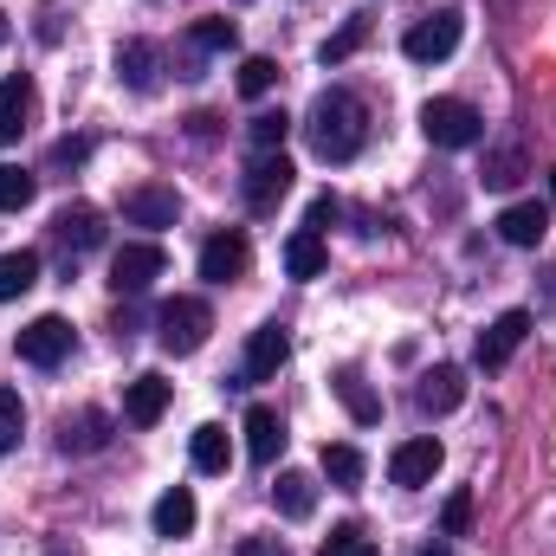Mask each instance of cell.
<instances>
[{
  "instance_id": "6da1fadb",
  "label": "cell",
  "mask_w": 556,
  "mask_h": 556,
  "mask_svg": "<svg viewBox=\"0 0 556 556\" xmlns=\"http://www.w3.org/2000/svg\"><path fill=\"white\" fill-rule=\"evenodd\" d=\"M304 137H311V149H317L324 162H350V155L369 142V111H363V98H356V91H324V98L311 104V117H304Z\"/></svg>"
},
{
  "instance_id": "7a4b0ae2",
  "label": "cell",
  "mask_w": 556,
  "mask_h": 556,
  "mask_svg": "<svg viewBox=\"0 0 556 556\" xmlns=\"http://www.w3.org/2000/svg\"><path fill=\"white\" fill-rule=\"evenodd\" d=\"M420 130H427L433 149H472V142H485V117L466 98H427L420 104Z\"/></svg>"
},
{
  "instance_id": "3957f363",
  "label": "cell",
  "mask_w": 556,
  "mask_h": 556,
  "mask_svg": "<svg viewBox=\"0 0 556 556\" xmlns=\"http://www.w3.org/2000/svg\"><path fill=\"white\" fill-rule=\"evenodd\" d=\"M207 330H214V311H207L201 298H168L162 317H155V343H162L168 356H194V350L207 343Z\"/></svg>"
},
{
  "instance_id": "277c9868",
  "label": "cell",
  "mask_w": 556,
  "mask_h": 556,
  "mask_svg": "<svg viewBox=\"0 0 556 556\" xmlns=\"http://www.w3.org/2000/svg\"><path fill=\"white\" fill-rule=\"evenodd\" d=\"M291 181H298L291 155H285V149H260V155L247 162V181H240V194H247V207H253V214H278V201L291 194Z\"/></svg>"
},
{
  "instance_id": "5b68a950",
  "label": "cell",
  "mask_w": 556,
  "mask_h": 556,
  "mask_svg": "<svg viewBox=\"0 0 556 556\" xmlns=\"http://www.w3.org/2000/svg\"><path fill=\"white\" fill-rule=\"evenodd\" d=\"M459 33H466L459 7H440V13H427V20H415V26H408L402 52H408L415 65H440V59H453V52H459Z\"/></svg>"
},
{
  "instance_id": "8992f818",
  "label": "cell",
  "mask_w": 556,
  "mask_h": 556,
  "mask_svg": "<svg viewBox=\"0 0 556 556\" xmlns=\"http://www.w3.org/2000/svg\"><path fill=\"white\" fill-rule=\"evenodd\" d=\"M13 343H20V363H33V369H59V363L72 356V324H65L59 311H46V317H33Z\"/></svg>"
},
{
  "instance_id": "52a82bcc",
  "label": "cell",
  "mask_w": 556,
  "mask_h": 556,
  "mask_svg": "<svg viewBox=\"0 0 556 556\" xmlns=\"http://www.w3.org/2000/svg\"><path fill=\"white\" fill-rule=\"evenodd\" d=\"M247 273H253V240H247L240 227H220V233L201 247V278H207V285H240Z\"/></svg>"
},
{
  "instance_id": "ba28073f",
  "label": "cell",
  "mask_w": 556,
  "mask_h": 556,
  "mask_svg": "<svg viewBox=\"0 0 556 556\" xmlns=\"http://www.w3.org/2000/svg\"><path fill=\"white\" fill-rule=\"evenodd\" d=\"M162 273H168V253H162L155 240H130V247H117V260H111V291L137 298V291H149Z\"/></svg>"
},
{
  "instance_id": "9c48e42d",
  "label": "cell",
  "mask_w": 556,
  "mask_h": 556,
  "mask_svg": "<svg viewBox=\"0 0 556 556\" xmlns=\"http://www.w3.org/2000/svg\"><path fill=\"white\" fill-rule=\"evenodd\" d=\"M440 459H446V446H440L433 433H415V440H402V446L389 453V479H395L402 492H420V485H433Z\"/></svg>"
},
{
  "instance_id": "30bf717a",
  "label": "cell",
  "mask_w": 556,
  "mask_h": 556,
  "mask_svg": "<svg viewBox=\"0 0 556 556\" xmlns=\"http://www.w3.org/2000/svg\"><path fill=\"white\" fill-rule=\"evenodd\" d=\"M531 337V311H498L485 330H479V369H505Z\"/></svg>"
},
{
  "instance_id": "8fae6325",
  "label": "cell",
  "mask_w": 556,
  "mask_h": 556,
  "mask_svg": "<svg viewBox=\"0 0 556 556\" xmlns=\"http://www.w3.org/2000/svg\"><path fill=\"white\" fill-rule=\"evenodd\" d=\"M39 117V85L26 72H7L0 78V142H20Z\"/></svg>"
},
{
  "instance_id": "7c38bea8",
  "label": "cell",
  "mask_w": 556,
  "mask_h": 556,
  "mask_svg": "<svg viewBox=\"0 0 556 556\" xmlns=\"http://www.w3.org/2000/svg\"><path fill=\"white\" fill-rule=\"evenodd\" d=\"M175 214H181V194L168 181H142V188L124 194V220L130 227H175Z\"/></svg>"
},
{
  "instance_id": "4fadbf2b",
  "label": "cell",
  "mask_w": 556,
  "mask_h": 556,
  "mask_svg": "<svg viewBox=\"0 0 556 556\" xmlns=\"http://www.w3.org/2000/svg\"><path fill=\"white\" fill-rule=\"evenodd\" d=\"M459 402H466V369H453V363H433V369L415 382V408L420 415H453Z\"/></svg>"
},
{
  "instance_id": "5bb4252c",
  "label": "cell",
  "mask_w": 556,
  "mask_h": 556,
  "mask_svg": "<svg viewBox=\"0 0 556 556\" xmlns=\"http://www.w3.org/2000/svg\"><path fill=\"white\" fill-rule=\"evenodd\" d=\"M52 233H59L65 253H91V247H104V214L91 201H72V207L52 214Z\"/></svg>"
},
{
  "instance_id": "9a60e30c",
  "label": "cell",
  "mask_w": 556,
  "mask_h": 556,
  "mask_svg": "<svg viewBox=\"0 0 556 556\" xmlns=\"http://www.w3.org/2000/svg\"><path fill=\"white\" fill-rule=\"evenodd\" d=\"M492 227H498L505 247H525V253H531V247H544V233H551V207H538V201H511Z\"/></svg>"
},
{
  "instance_id": "2e32d148",
  "label": "cell",
  "mask_w": 556,
  "mask_h": 556,
  "mask_svg": "<svg viewBox=\"0 0 556 556\" xmlns=\"http://www.w3.org/2000/svg\"><path fill=\"white\" fill-rule=\"evenodd\" d=\"M104 446H111V415H98V408H85V415H65V427H59V453H65V459L104 453Z\"/></svg>"
},
{
  "instance_id": "e0dca14e",
  "label": "cell",
  "mask_w": 556,
  "mask_h": 556,
  "mask_svg": "<svg viewBox=\"0 0 556 556\" xmlns=\"http://www.w3.org/2000/svg\"><path fill=\"white\" fill-rule=\"evenodd\" d=\"M285 356H291V337H285V324H260L253 337H247V382H266L285 369Z\"/></svg>"
},
{
  "instance_id": "ac0fdd59",
  "label": "cell",
  "mask_w": 556,
  "mask_h": 556,
  "mask_svg": "<svg viewBox=\"0 0 556 556\" xmlns=\"http://www.w3.org/2000/svg\"><path fill=\"white\" fill-rule=\"evenodd\" d=\"M168 395H175V382H162V376H137V382L124 389V420H130V427H155V420L168 415Z\"/></svg>"
},
{
  "instance_id": "d6986e66",
  "label": "cell",
  "mask_w": 556,
  "mask_h": 556,
  "mask_svg": "<svg viewBox=\"0 0 556 556\" xmlns=\"http://www.w3.org/2000/svg\"><path fill=\"white\" fill-rule=\"evenodd\" d=\"M247 453H253L260 466H273L278 453H285V420H278V408H266V402L247 408Z\"/></svg>"
},
{
  "instance_id": "ffe728a7",
  "label": "cell",
  "mask_w": 556,
  "mask_h": 556,
  "mask_svg": "<svg viewBox=\"0 0 556 556\" xmlns=\"http://www.w3.org/2000/svg\"><path fill=\"white\" fill-rule=\"evenodd\" d=\"M117 78H124L130 91H155V78H162V52H155L149 39H124V46H117Z\"/></svg>"
},
{
  "instance_id": "44dd1931",
  "label": "cell",
  "mask_w": 556,
  "mask_h": 556,
  "mask_svg": "<svg viewBox=\"0 0 556 556\" xmlns=\"http://www.w3.org/2000/svg\"><path fill=\"white\" fill-rule=\"evenodd\" d=\"M330 389H337V402L350 408L356 427H376V420H382V395L363 382V369H337V382H330Z\"/></svg>"
},
{
  "instance_id": "7402d4cb",
  "label": "cell",
  "mask_w": 556,
  "mask_h": 556,
  "mask_svg": "<svg viewBox=\"0 0 556 556\" xmlns=\"http://www.w3.org/2000/svg\"><path fill=\"white\" fill-rule=\"evenodd\" d=\"M194 518H201V505H194V492H188V485H175V492H162V498H155V538H188V531H194Z\"/></svg>"
},
{
  "instance_id": "603a6c76",
  "label": "cell",
  "mask_w": 556,
  "mask_h": 556,
  "mask_svg": "<svg viewBox=\"0 0 556 556\" xmlns=\"http://www.w3.org/2000/svg\"><path fill=\"white\" fill-rule=\"evenodd\" d=\"M188 453H194V472H227V459H233V440H227V427L201 420V427H194V440H188Z\"/></svg>"
},
{
  "instance_id": "cb8c5ba5",
  "label": "cell",
  "mask_w": 556,
  "mask_h": 556,
  "mask_svg": "<svg viewBox=\"0 0 556 556\" xmlns=\"http://www.w3.org/2000/svg\"><path fill=\"white\" fill-rule=\"evenodd\" d=\"M479 181H485V188H518V181H525V142H498V149H485Z\"/></svg>"
},
{
  "instance_id": "d4e9b609",
  "label": "cell",
  "mask_w": 556,
  "mask_h": 556,
  "mask_svg": "<svg viewBox=\"0 0 556 556\" xmlns=\"http://www.w3.org/2000/svg\"><path fill=\"white\" fill-rule=\"evenodd\" d=\"M39 285V253H0V304H13V298H26Z\"/></svg>"
},
{
  "instance_id": "484cf974",
  "label": "cell",
  "mask_w": 556,
  "mask_h": 556,
  "mask_svg": "<svg viewBox=\"0 0 556 556\" xmlns=\"http://www.w3.org/2000/svg\"><path fill=\"white\" fill-rule=\"evenodd\" d=\"M273 498H278L285 518H311V511H317V479H311V472H278Z\"/></svg>"
},
{
  "instance_id": "4316f807",
  "label": "cell",
  "mask_w": 556,
  "mask_h": 556,
  "mask_svg": "<svg viewBox=\"0 0 556 556\" xmlns=\"http://www.w3.org/2000/svg\"><path fill=\"white\" fill-rule=\"evenodd\" d=\"M285 273L291 278H317L324 273V233H311V227L291 233V240H285Z\"/></svg>"
},
{
  "instance_id": "83f0119b",
  "label": "cell",
  "mask_w": 556,
  "mask_h": 556,
  "mask_svg": "<svg viewBox=\"0 0 556 556\" xmlns=\"http://www.w3.org/2000/svg\"><path fill=\"white\" fill-rule=\"evenodd\" d=\"M33 194H39V175H33V168H20V162H0V214L33 207Z\"/></svg>"
},
{
  "instance_id": "f1b7e54d",
  "label": "cell",
  "mask_w": 556,
  "mask_h": 556,
  "mask_svg": "<svg viewBox=\"0 0 556 556\" xmlns=\"http://www.w3.org/2000/svg\"><path fill=\"white\" fill-rule=\"evenodd\" d=\"M363 46H369V20H343V26L317 46V59H324V65H343V59H350V52H363Z\"/></svg>"
},
{
  "instance_id": "f546056e",
  "label": "cell",
  "mask_w": 556,
  "mask_h": 556,
  "mask_svg": "<svg viewBox=\"0 0 556 556\" xmlns=\"http://www.w3.org/2000/svg\"><path fill=\"white\" fill-rule=\"evenodd\" d=\"M324 479L343 485V492H356L363 485V453L356 446H324Z\"/></svg>"
},
{
  "instance_id": "4dcf8cb0",
  "label": "cell",
  "mask_w": 556,
  "mask_h": 556,
  "mask_svg": "<svg viewBox=\"0 0 556 556\" xmlns=\"http://www.w3.org/2000/svg\"><path fill=\"white\" fill-rule=\"evenodd\" d=\"M233 39H240L233 20H194V26H188V46H194V52H233Z\"/></svg>"
},
{
  "instance_id": "1f68e13d",
  "label": "cell",
  "mask_w": 556,
  "mask_h": 556,
  "mask_svg": "<svg viewBox=\"0 0 556 556\" xmlns=\"http://www.w3.org/2000/svg\"><path fill=\"white\" fill-rule=\"evenodd\" d=\"M278 85V59H266V52H253L247 65H240V98H266Z\"/></svg>"
},
{
  "instance_id": "d6a6232c",
  "label": "cell",
  "mask_w": 556,
  "mask_h": 556,
  "mask_svg": "<svg viewBox=\"0 0 556 556\" xmlns=\"http://www.w3.org/2000/svg\"><path fill=\"white\" fill-rule=\"evenodd\" d=\"M20 433H26V408H20V389H7V382H0V453H13V446H20Z\"/></svg>"
},
{
  "instance_id": "836d02e7",
  "label": "cell",
  "mask_w": 556,
  "mask_h": 556,
  "mask_svg": "<svg viewBox=\"0 0 556 556\" xmlns=\"http://www.w3.org/2000/svg\"><path fill=\"white\" fill-rule=\"evenodd\" d=\"M317 556H382V551H376V538H369V531H356V525H337V531L324 538V551H317Z\"/></svg>"
},
{
  "instance_id": "e575fe53",
  "label": "cell",
  "mask_w": 556,
  "mask_h": 556,
  "mask_svg": "<svg viewBox=\"0 0 556 556\" xmlns=\"http://www.w3.org/2000/svg\"><path fill=\"white\" fill-rule=\"evenodd\" d=\"M247 137H253V149H285V137H291V117H285V111H260V117L247 124Z\"/></svg>"
},
{
  "instance_id": "d590c367",
  "label": "cell",
  "mask_w": 556,
  "mask_h": 556,
  "mask_svg": "<svg viewBox=\"0 0 556 556\" xmlns=\"http://www.w3.org/2000/svg\"><path fill=\"white\" fill-rule=\"evenodd\" d=\"M440 531H446V538H466V531H472V492H453V498H446Z\"/></svg>"
},
{
  "instance_id": "8d00e7d4",
  "label": "cell",
  "mask_w": 556,
  "mask_h": 556,
  "mask_svg": "<svg viewBox=\"0 0 556 556\" xmlns=\"http://www.w3.org/2000/svg\"><path fill=\"white\" fill-rule=\"evenodd\" d=\"M337 220H343V201H337V194H317V201H311V220H304V227H311V233H330Z\"/></svg>"
},
{
  "instance_id": "74e56055",
  "label": "cell",
  "mask_w": 556,
  "mask_h": 556,
  "mask_svg": "<svg viewBox=\"0 0 556 556\" xmlns=\"http://www.w3.org/2000/svg\"><path fill=\"white\" fill-rule=\"evenodd\" d=\"M85 155H91V142H85V137H65L59 149H52V162H59V168H78Z\"/></svg>"
},
{
  "instance_id": "f35d334b",
  "label": "cell",
  "mask_w": 556,
  "mask_h": 556,
  "mask_svg": "<svg viewBox=\"0 0 556 556\" xmlns=\"http://www.w3.org/2000/svg\"><path fill=\"white\" fill-rule=\"evenodd\" d=\"M188 137H194V142H214V137H220V117H214V111H194V117H188Z\"/></svg>"
},
{
  "instance_id": "ab89813d",
  "label": "cell",
  "mask_w": 556,
  "mask_h": 556,
  "mask_svg": "<svg viewBox=\"0 0 556 556\" xmlns=\"http://www.w3.org/2000/svg\"><path fill=\"white\" fill-rule=\"evenodd\" d=\"M240 556H291L278 538H240Z\"/></svg>"
},
{
  "instance_id": "60d3db41",
  "label": "cell",
  "mask_w": 556,
  "mask_h": 556,
  "mask_svg": "<svg viewBox=\"0 0 556 556\" xmlns=\"http://www.w3.org/2000/svg\"><path fill=\"white\" fill-rule=\"evenodd\" d=\"M415 556H453V551H446V544H420Z\"/></svg>"
},
{
  "instance_id": "b9f144b4",
  "label": "cell",
  "mask_w": 556,
  "mask_h": 556,
  "mask_svg": "<svg viewBox=\"0 0 556 556\" xmlns=\"http://www.w3.org/2000/svg\"><path fill=\"white\" fill-rule=\"evenodd\" d=\"M46 556H78V551H65V544H52V551H46Z\"/></svg>"
},
{
  "instance_id": "7bdbcfd3",
  "label": "cell",
  "mask_w": 556,
  "mask_h": 556,
  "mask_svg": "<svg viewBox=\"0 0 556 556\" xmlns=\"http://www.w3.org/2000/svg\"><path fill=\"white\" fill-rule=\"evenodd\" d=\"M7 33H13V26H7V13H0V46H7Z\"/></svg>"
},
{
  "instance_id": "ee69618b",
  "label": "cell",
  "mask_w": 556,
  "mask_h": 556,
  "mask_svg": "<svg viewBox=\"0 0 556 556\" xmlns=\"http://www.w3.org/2000/svg\"><path fill=\"white\" fill-rule=\"evenodd\" d=\"M551 201H556V168H551Z\"/></svg>"
}]
</instances>
